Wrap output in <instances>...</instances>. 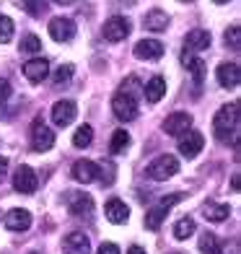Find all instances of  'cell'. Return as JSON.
<instances>
[{"label": "cell", "instance_id": "cell-1", "mask_svg": "<svg viewBox=\"0 0 241 254\" xmlns=\"http://www.w3.org/2000/svg\"><path fill=\"white\" fill-rule=\"evenodd\" d=\"M236 125H239V104L221 107L215 112V120H213V132L221 143H226L228 135L236 137Z\"/></svg>", "mask_w": 241, "mask_h": 254}, {"label": "cell", "instance_id": "cell-2", "mask_svg": "<svg viewBox=\"0 0 241 254\" xmlns=\"http://www.w3.org/2000/svg\"><path fill=\"white\" fill-rule=\"evenodd\" d=\"M177 171H179V161H177L174 156L164 153V156H158L156 161H151V164H148L145 174L151 177L153 182H166V179L174 177Z\"/></svg>", "mask_w": 241, "mask_h": 254}, {"label": "cell", "instance_id": "cell-3", "mask_svg": "<svg viewBox=\"0 0 241 254\" xmlns=\"http://www.w3.org/2000/svg\"><path fill=\"white\" fill-rule=\"evenodd\" d=\"M52 145H55V132L44 122L37 120V122H34V127H31V151L44 153V151H50Z\"/></svg>", "mask_w": 241, "mask_h": 254}, {"label": "cell", "instance_id": "cell-4", "mask_svg": "<svg viewBox=\"0 0 241 254\" xmlns=\"http://www.w3.org/2000/svg\"><path fill=\"white\" fill-rule=\"evenodd\" d=\"M189 127H192V114L189 112H171L164 120V132L174 135V137H181L184 132H189Z\"/></svg>", "mask_w": 241, "mask_h": 254}, {"label": "cell", "instance_id": "cell-5", "mask_svg": "<svg viewBox=\"0 0 241 254\" xmlns=\"http://www.w3.org/2000/svg\"><path fill=\"white\" fill-rule=\"evenodd\" d=\"M104 39L107 42H122V39H127V34H130V21L124 18V16H112L104 21Z\"/></svg>", "mask_w": 241, "mask_h": 254}, {"label": "cell", "instance_id": "cell-6", "mask_svg": "<svg viewBox=\"0 0 241 254\" xmlns=\"http://www.w3.org/2000/svg\"><path fill=\"white\" fill-rule=\"evenodd\" d=\"M37 174H34V169L31 166H18L16 169V174H13V190L21 192V194H34L37 192Z\"/></svg>", "mask_w": 241, "mask_h": 254}, {"label": "cell", "instance_id": "cell-7", "mask_svg": "<svg viewBox=\"0 0 241 254\" xmlns=\"http://www.w3.org/2000/svg\"><path fill=\"white\" fill-rule=\"evenodd\" d=\"M112 112H114V117L122 120V122H130L137 117V101L130 99V96H124V94H114L112 99Z\"/></svg>", "mask_w": 241, "mask_h": 254}, {"label": "cell", "instance_id": "cell-8", "mask_svg": "<svg viewBox=\"0 0 241 254\" xmlns=\"http://www.w3.org/2000/svg\"><path fill=\"white\" fill-rule=\"evenodd\" d=\"M65 200H67V207H70V213L75 218H88L94 213V200L86 192H67Z\"/></svg>", "mask_w": 241, "mask_h": 254}, {"label": "cell", "instance_id": "cell-9", "mask_svg": "<svg viewBox=\"0 0 241 254\" xmlns=\"http://www.w3.org/2000/svg\"><path fill=\"white\" fill-rule=\"evenodd\" d=\"M202 145H205V137H202V132H197V130L184 132V135L179 137V143H177L179 153L184 156V158H194V156L202 151Z\"/></svg>", "mask_w": 241, "mask_h": 254}, {"label": "cell", "instance_id": "cell-10", "mask_svg": "<svg viewBox=\"0 0 241 254\" xmlns=\"http://www.w3.org/2000/svg\"><path fill=\"white\" fill-rule=\"evenodd\" d=\"M50 37L55 42H70L75 37V24L65 16H57L50 21Z\"/></svg>", "mask_w": 241, "mask_h": 254}, {"label": "cell", "instance_id": "cell-11", "mask_svg": "<svg viewBox=\"0 0 241 254\" xmlns=\"http://www.w3.org/2000/svg\"><path fill=\"white\" fill-rule=\"evenodd\" d=\"M52 122L57 125V127H67L73 120H75V101H55V107H52Z\"/></svg>", "mask_w": 241, "mask_h": 254}, {"label": "cell", "instance_id": "cell-12", "mask_svg": "<svg viewBox=\"0 0 241 254\" xmlns=\"http://www.w3.org/2000/svg\"><path fill=\"white\" fill-rule=\"evenodd\" d=\"M101 177V169L99 164H94V161H75L73 164V179L75 182H83V184H91V182H96Z\"/></svg>", "mask_w": 241, "mask_h": 254}, {"label": "cell", "instance_id": "cell-13", "mask_svg": "<svg viewBox=\"0 0 241 254\" xmlns=\"http://www.w3.org/2000/svg\"><path fill=\"white\" fill-rule=\"evenodd\" d=\"M62 249H65V254H91V241H88L86 234H80V231H73V234H67V236H65Z\"/></svg>", "mask_w": 241, "mask_h": 254}, {"label": "cell", "instance_id": "cell-14", "mask_svg": "<svg viewBox=\"0 0 241 254\" xmlns=\"http://www.w3.org/2000/svg\"><path fill=\"white\" fill-rule=\"evenodd\" d=\"M24 75L31 83H42V80L50 75V63L44 60V57H34V60L24 63Z\"/></svg>", "mask_w": 241, "mask_h": 254}, {"label": "cell", "instance_id": "cell-15", "mask_svg": "<svg viewBox=\"0 0 241 254\" xmlns=\"http://www.w3.org/2000/svg\"><path fill=\"white\" fill-rule=\"evenodd\" d=\"M218 83H221L223 88H236L239 80H241V73H239V65L236 63H221L218 65Z\"/></svg>", "mask_w": 241, "mask_h": 254}, {"label": "cell", "instance_id": "cell-16", "mask_svg": "<svg viewBox=\"0 0 241 254\" xmlns=\"http://www.w3.org/2000/svg\"><path fill=\"white\" fill-rule=\"evenodd\" d=\"M184 47L187 52H202L210 47V31L208 29H192L184 37Z\"/></svg>", "mask_w": 241, "mask_h": 254}, {"label": "cell", "instance_id": "cell-17", "mask_svg": "<svg viewBox=\"0 0 241 254\" xmlns=\"http://www.w3.org/2000/svg\"><path fill=\"white\" fill-rule=\"evenodd\" d=\"M164 44L158 39H143L135 44V57H140V60H158L161 55H164Z\"/></svg>", "mask_w": 241, "mask_h": 254}, {"label": "cell", "instance_id": "cell-18", "mask_svg": "<svg viewBox=\"0 0 241 254\" xmlns=\"http://www.w3.org/2000/svg\"><path fill=\"white\" fill-rule=\"evenodd\" d=\"M3 223H5L8 231H16V234H21V231H26V228L31 226V213L16 207V210H10V213L3 218Z\"/></svg>", "mask_w": 241, "mask_h": 254}, {"label": "cell", "instance_id": "cell-19", "mask_svg": "<svg viewBox=\"0 0 241 254\" xmlns=\"http://www.w3.org/2000/svg\"><path fill=\"white\" fill-rule=\"evenodd\" d=\"M143 26L148 31H166L169 29V16H166V10H161V8H151L145 13L143 18Z\"/></svg>", "mask_w": 241, "mask_h": 254}, {"label": "cell", "instance_id": "cell-20", "mask_svg": "<svg viewBox=\"0 0 241 254\" xmlns=\"http://www.w3.org/2000/svg\"><path fill=\"white\" fill-rule=\"evenodd\" d=\"M104 215L109 218L112 223H127L130 218V207L124 205L122 200H109L107 207H104Z\"/></svg>", "mask_w": 241, "mask_h": 254}, {"label": "cell", "instance_id": "cell-21", "mask_svg": "<svg viewBox=\"0 0 241 254\" xmlns=\"http://www.w3.org/2000/svg\"><path fill=\"white\" fill-rule=\"evenodd\" d=\"M143 94H145V99L151 101V104L161 101V99H164V94H166V80L161 78V75L151 78V80H148V83L143 86Z\"/></svg>", "mask_w": 241, "mask_h": 254}, {"label": "cell", "instance_id": "cell-22", "mask_svg": "<svg viewBox=\"0 0 241 254\" xmlns=\"http://www.w3.org/2000/svg\"><path fill=\"white\" fill-rule=\"evenodd\" d=\"M181 63H184V67L192 73V78L197 80V83H202V78H205V63L200 60V57H194L192 52H184V55H181Z\"/></svg>", "mask_w": 241, "mask_h": 254}, {"label": "cell", "instance_id": "cell-23", "mask_svg": "<svg viewBox=\"0 0 241 254\" xmlns=\"http://www.w3.org/2000/svg\"><path fill=\"white\" fill-rule=\"evenodd\" d=\"M202 213H205V218H208V221L221 223V221H226V218L231 215V207H228V205H215V202H205Z\"/></svg>", "mask_w": 241, "mask_h": 254}, {"label": "cell", "instance_id": "cell-24", "mask_svg": "<svg viewBox=\"0 0 241 254\" xmlns=\"http://www.w3.org/2000/svg\"><path fill=\"white\" fill-rule=\"evenodd\" d=\"M130 148V132H124V130H114L112 135V143H109V151L114 156H122L124 151Z\"/></svg>", "mask_w": 241, "mask_h": 254}, {"label": "cell", "instance_id": "cell-25", "mask_svg": "<svg viewBox=\"0 0 241 254\" xmlns=\"http://www.w3.org/2000/svg\"><path fill=\"white\" fill-rule=\"evenodd\" d=\"M91 140H94V127L91 125H80L78 130L73 132V145L75 148H88Z\"/></svg>", "mask_w": 241, "mask_h": 254}, {"label": "cell", "instance_id": "cell-26", "mask_svg": "<svg viewBox=\"0 0 241 254\" xmlns=\"http://www.w3.org/2000/svg\"><path fill=\"white\" fill-rule=\"evenodd\" d=\"M194 221L187 215V218H181V221H177V226H174V239H179V241H184V239H189L192 234H194Z\"/></svg>", "mask_w": 241, "mask_h": 254}, {"label": "cell", "instance_id": "cell-27", "mask_svg": "<svg viewBox=\"0 0 241 254\" xmlns=\"http://www.w3.org/2000/svg\"><path fill=\"white\" fill-rule=\"evenodd\" d=\"M166 207H153V210H148V215H145V228H151V231H158L161 228V223H164V218H166Z\"/></svg>", "mask_w": 241, "mask_h": 254}, {"label": "cell", "instance_id": "cell-28", "mask_svg": "<svg viewBox=\"0 0 241 254\" xmlns=\"http://www.w3.org/2000/svg\"><path fill=\"white\" fill-rule=\"evenodd\" d=\"M120 94H124V96H130V99L137 101V96L143 94V83H140L137 78H127V80L120 86Z\"/></svg>", "mask_w": 241, "mask_h": 254}, {"label": "cell", "instance_id": "cell-29", "mask_svg": "<svg viewBox=\"0 0 241 254\" xmlns=\"http://www.w3.org/2000/svg\"><path fill=\"white\" fill-rule=\"evenodd\" d=\"M21 5H24V10L34 18H42L44 13H47V0H24Z\"/></svg>", "mask_w": 241, "mask_h": 254}, {"label": "cell", "instance_id": "cell-30", "mask_svg": "<svg viewBox=\"0 0 241 254\" xmlns=\"http://www.w3.org/2000/svg\"><path fill=\"white\" fill-rule=\"evenodd\" d=\"M70 78H73V65L65 63V65H60V67L52 73V83H55V86H62V83H67Z\"/></svg>", "mask_w": 241, "mask_h": 254}, {"label": "cell", "instance_id": "cell-31", "mask_svg": "<svg viewBox=\"0 0 241 254\" xmlns=\"http://www.w3.org/2000/svg\"><path fill=\"white\" fill-rule=\"evenodd\" d=\"M200 252L202 254H215L218 252V236L205 231V234L200 236Z\"/></svg>", "mask_w": 241, "mask_h": 254}, {"label": "cell", "instance_id": "cell-32", "mask_svg": "<svg viewBox=\"0 0 241 254\" xmlns=\"http://www.w3.org/2000/svg\"><path fill=\"white\" fill-rule=\"evenodd\" d=\"M39 50H42V39L37 37V34H26V37L21 39V52L34 55V52H39Z\"/></svg>", "mask_w": 241, "mask_h": 254}, {"label": "cell", "instance_id": "cell-33", "mask_svg": "<svg viewBox=\"0 0 241 254\" xmlns=\"http://www.w3.org/2000/svg\"><path fill=\"white\" fill-rule=\"evenodd\" d=\"M13 39V21L8 16H0V44H8Z\"/></svg>", "mask_w": 241, "mask_h": 254}, {"label": "cell", "instance_id": "cell-34", "mask_svg": "<svg viewBox=\"0 0 241 254\" xmlns=\"http://www.w3.org/2000/svg\"><path fill=\"white\" fill-rule=\"evenodd\" d=\"M226 44L231 50H241V29L239 26H231L226 31Z\"/></svg>", "mask_w": 241, "mask_h": 254}, {"label": "cell", "instance_id": "cell-35", "mask_svg": "<svg viewBox=\"0 0 241 254\" xmlns=\"http://www.w3.org/2000/svg\"><path fill=\"white\" fill-rule=\"evenodd\" d=\"M10 91H13V88H10V83H8L5 78H0V104L10 99Z\"/></svg>", "mask_w": 241, "mask_h": 254}, {"label": "cell", "instance_id": "cell-36", "mask_svg": "<svg viewBox=\"0 0 241 254\" xmlns=\"http://www.w3.org/2000/svg\"><path fill=\"white\" fill-rule=\"evenodd\" d=\"M96 254H122V252H120V247H117V244H112V241H104V244L99 247V252H96Z\"/></svg>", "mask_w": 241, "mask_h": 254}, {"label": "cell", "instance_id": "cell-37", "mask_svg": "<svg viewBox=\"0 0 241 254\" xmlns=\"http://www.w3.org/2000/svg\"><path fill=\"white\" fill-rule=\"evenodd\" d=\"M215 254H239V241H231V244H226L223 249L218 247V252Z\"/></svg>", "mask_w": 241, "mask_h": 254}, {"label": "cell", "instance_id": "cell-38", "mask_svg": "<svg viewBox=\"0 0 241 254\" xmlns=\"http://www.w3.org/2000/svg\"><path fill=\"white\" fill-rule=\"evenodd\" d=\"M179 200H181V194L177 192V194H171V197H164V200H161V207H166V210H169V207H171V205H177Z\"/></svg>", "mask_w": 241, "mask_h": 254}, {"label": "cell", "instance_id": "cell-39", "mask_svg": "<svg viewBox=\"0 0 241 254\" xmlns=\"http://www.w3.org/2000/svg\"><path fill=\"white\" fill-rule=\"evenodd\" d=\"M5 171H8V158H5V156H0V182L5 179Z\"/></svg>", "mask_w": 241, "mask_h": 254}, {"label": "cell", "instance_id": "cell-40", "mask_svg": "<svg viewBox=\"0 0 241 254\" xmlns=\"http://www.w3.org/2000/svg\"><path fill=\"white\" fill-rule=\"evenodd\" d=\"M127 254H145V249H143V247H130Z\"/></svg>", "mask_w": 241, "mask_h": 254}, {"label": "cell", "instance_id": "cell-41", "mask_svg": "<svg viewBox=\"0 0 241 254\" xmlns=\"http://www.w3.org/2000/svg\"><path fill=\"white\" fill-rule=\"evenodd\" d=\"M55 3H60V5H70V3H75V0H55Z\"/></svg>", "mask_w": 241, "mask_h": 254}, {"label": "cell", "instance_id": "cell-42", "mask_svg": "<svg viewBox=\"0 0 241 254\" xmlns=\"http://www.w3.org/2000/svg\"><path fill=\"white\" fill-rule=\"evenodd\" d=\"M213 3H218V5H223V3H228V0H213Z\"/></svg>", "mask_w": 241, "mask_h": 254}, {"label": "cell", "instance_id": "cell-43", "mask_svg": "<svg viewBox=\"0 0 241 254\" xmlns=\"http://www.w3.org/2000/svg\"><path fill=\"white\" fill-rule=\"evenodd\" d=\"M179 3H194V0H179Z\"/></svg>", "mask_w": 241, "mask_h": 254}, {"label": "cell", "instance_id": "cell-44", "mask_svg": "<svg viewBox=\"0 0 241 254\" xmlns=\"http://www.w3.org/2000/svg\"><path fill=\"white\" fill-rule=\"evenodd\" d=\"M174 254H179V252H174Z\"/></svg>", "mask_w": 241, "mask_h": 254}]
</instances>
